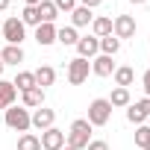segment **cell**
Instances as JSON below:
<instances>
[{"mask_svg": "<svg viewBox=\"0 0 150 150\" xmlns=\"http://www.w3.org/2000/svg\"><path fill=\"white\" fill-rule=\"evenodd\" d=\"M91 141V124L86 118H77L68 129V138H65V147H74V150H86Z\"/></svg>", "mask_w": 150, "mask_h": 150, "instance_id": "1", "label": "cell"}, {"mask_svg": "<svg viewBox=\"0 0 150 150\" xmlns=\"http://www.w3.org/2000/svg\"><path fill=\"white\" fill-rule=\"evenodd\" d=\"M109 118H112V103H109L106 97H97V100L88 103V118H86V121H88L91 127H106Z\"/></svg>", "mask_w": 150, "mask_h": 150, "instance_id": "2", "label": "cell"}, {"mask_svg": "<svg viewBox=\"0 0 150 150\" xmlns=\"http://www.w3.org/2000/svg\"><path fill=\"white\" fill-rule=\"evenodd\" d=\"M6 127L9 129H15V132H27L33 124H30V109L27 106H9L6 109Z\"/></svg>", "mask_w": 150, "mask_h": 150, "instance_id": "3", "label": "cell"}, {"mask_svg": "<svg viewBox=\"0 0 150 150\" xmlns=\"http://www.w3.org/2000/svg\"><path fill=\"white\" fill-rule=\"evenodd\" d=\"M88 71H91V62L88 59H71L68 62V83L71 86H83L86 80H88Z\"/></svg>", "mask_w": 150, "mask_h": 150, "instance_id": "4", "label": "cell"}, {"mask_svg": "<svg viewBox=\"0 0 150 150\" xmlns=\"http://www.w3.org/2000/svg\"><path fill=\"white\" fill-rule=\"evenodd\" d=\"M3 38H6V44H18L21 47V41L27 38V27H24V21L21 18H9V21H3Z\"/></svg>", "mask_w": 150, "mask_h": 150, "instance_id": "5", "label": "cell"}, {"mask_svg": "<svg viewBox=\"0 0 150 150\" xmlns=\"http://www.w3.org/2000/svg\"><path fill=\"white\" fill-rule=\"evenodd\" d=\"M112 35H115L118 41L132 38V35H135V18H132V15H118V18L112 21Z\"/></svg>", "mask_w": 150, "mask_h": 150, "instance_id": "6", "label": "cell"}, {"mask_svg": "<svg viewBox=\"0 0 150 150\" xmlns=\"http://www.w3.org/2000/svg\"><path fill=\"white\" fill-rule=\"evenodd\" d=\"M147 112H150V97L135 100V103H129V106H127V121H129V124H135V127H141V124L147 121Z\"/></svg>", "mask_w": 150, "mask_h": 150, "instance_id": "7", "label": "cell"}, {"mask_svg": "<svg viewBox=\"0 0 150 150\" xmlns=\"http://www.w3.org/2000/svg\"><path fill=\"white\" fill-rule=\"evenodd\" d=\"M53 121H56V112H53V109H47V106H38V109L30 115V124H33L35 129H41V132H44V129H50V127H53Z\"/></svg>", "mask_w": 150, "mask_h": 150, "instance_id": "8", "label": "cell"}, {"mask_svg": "<svg viewBox=\"0 0 150 150\" xmlns=\"http://www.w3.org/2000/svg\"><path fill=\"white\" fill-rule=\"evenodd\" d=\"M38 141H41V150H62V147H65V132L56 129V127H50V129L41 132Z\"/></svg>", "mask_w": 150, "mask_h": 150, "instance_id": "9", "label": "cell"}, {"mask_svg": "<svg viewBox=\"0 0 150 150\" xmlns=\"http://www.w3.org/2000/svg\"><path fill=\"white\" fill-rule=\"evenodd\" d=\"M77 53H80V59H94L100 53V38L97 35H83L77 41Z\"/></svg>", "mask_w": 150, "mask_h": 150, "instance_id": "10", "label": "cell"}, {"mask_svg": "<svg viewBox=\"0 0 150 150\" xmlns=\"http://www.w3.org/2000/svg\"><path fill=\"white\" fill-rule=\"evenodd\" d=\"M91 74H94V77H112V74H115V62H112V56L97 53V56L91 59Z\"/></svg>", "mask_w": 150, "mask_h": 150, "instance_id": "11", "label": "cell"}, {"mask_svg": "<svg viewBox=\"0 0 150 150\" xmlns=\"http://www.w3.org/2000/svg\"><path fill=\"white\" fill-rule=\"evenodd\" d=\"M21 100H24V106H27V109H38V106H44V88L33 86V88L21 91Z\"/></svg>", "mask_w": 150, "mask_h": 150, "instance_id": "12", "label": "cell"}, {"mask_svg": "<svg viewBox=\"0 0 150 150\" xmlns=\"http://www.w3.org/2000/svg\"><path fill=\"white\" fill-rule=\"evenodd\" d=\"M35 41H38L41 47L56 44V27H53V24H38V27H35Z\"/></svg>", "mask_w": 150, "mask_h": 150, "instance_id": "13", "label": "cell"}, {"mask_svg": "<svg viewBox=\"0 0 150 150\" xmlns=\"http://www.w3.org/2000/svg\"><path fill=\"white\" fill-rule=\"evenodd\" d=\"M0 62H3V65H21V62H24V47H18V44H6L3 53H0Z\"/></svg>", "mask_w": 150, "mask_h": 150, "instance_id": "14", "label": "cell"}, {"mask_svg": "<svg viewBox=\"0 0 150 150\" xmlns=\"http://www.w3.org/2000/svg\"><path fill=\"white\" fill-rule=\"evenodd\" d=\"M15 97H18V88L12 86V83H6V80H0V109H9L12 103H15Z\"/></svg>", "mask_w": 150, "mask_h": 150, "instance_id": "15", "label": "cell"}, {"mask_svg": "<svg viewBox=\"0 0 150 150\" xmlns=\"http://www.w3.org/2000/svg\"><path fill=\"white\" fill-rule=\"evenodd\" d=\"M115 86H121V88H129L132 86V80H135V71L129 68V65H121V68H115Z\"/></svg>", "mask_w": 150, "mask_h": 150, "instance_id": "16", "label": "cell"}, {"mask_svg": "<svg viewBox=\"0 0 150 150\" xmlns=\"http://www.w3.org/2000/svg\"><path fill=\"white\" fill-rule=\"evenodd\" d=\"M33 74H35V86H38V88H47V86L56 83V71H53L50 65H41V68L33 71Z\"/></svg>", "mask_w": 150, "mask_h": 150, "instance_id": "17", "label": "cell"}, {"mask_svg": "<svg viewBox=\"0 0 150 150\" xmlns=\"http://www.w3.org/2000/svg\"><path fill=\"white\" fill-rule=\"evenodd\" d=\"M35 9H38V18H41V24H53V21L59 18V9L53 6V0H41V3H38Z\"/></svg>", "mask_w": 150, "mask_h": 150, "instance_id": "18", "label": "cell"}, {"mask_svg": "<svg viewBox=\"0 0 150 150\" xmlns=\"http://www.w3.org/2000/svg\"><path fill=\"white\" fill-rule=\"evenodd\" d=\"M91 21H94V15H91V9H86V6H77V9L71 12V24H74V30H77V27H88Z\"/></svg>", "mask_w": 150, "mask_h": 150, "instance_id": "19", "label": "cell"}, {"mask_svg": "<svg viewBox=\"0 0 150 150\" xmlns=\"http://www.w3.org/2000/svg\"><path fill=\"white\" fill-rule=\"evenodd\" d=\"M106 100L112 103V109H115V106H129V103H132L129 88H121V86H115V88H112V94H109Z\"/></svg>", "mask_w": 150, "mask_h": 150, "instance_id": "20", "label": "cell"}, {"mask_svg": "<svg viewBox=\"0 0 150 150\" xmlns=\"http://www.w3.org/2000/svg\"><path fill=\"white\" fill-rule=\"evenodd\" d=\"M56 41L65 44V47H77L80 35H77V30H74V27H62V30H56Z\"/></svg>", "mask_w": 150, "mask_h": 150, "instance_id": "21", "label": "cell"}, {"mask_svg": "<svg viewBox=\"0 0 150 150\" xmlns=\"http://www.w3.org/2000/svg\"><path fill=\"white\" fill-rule=\"evenodd\" d=\"M91 30H94V35L97 38H106V35H112V18H94L91 21Z\"/></svg>", "mask_w": 150, "mask_h": 150, "instance_id": "22", "label": "cell"}, {"mask_svg": "<svg viewBox=\"0 0 150 150\" xmlns=\"http://www.w3.org/2000/svg\"><path fill=\"white\" fill-rule=\"evenodd\" d=\"M12 86H15L18 91H27V88H33V86H35V74H33V71H21L18 77H15V83H12Z\"/></svg>", "mask_w": 150, "mask_h": 150, "instance_id": "23", "label": "cell"}, {"mask_svg": "<svg viewBox=\"0 0 150 150\" xmlns=\"http://www.w3.org/2000/svg\"><path fill=\"white\" fill-rule=\"evenodd\" d=\"M18 150H41V141H38V135H33V132H24V135L18 138Z\"/></svg>", "mask_w": 150, "mask_h": 150, "instance_id": "24", "label": "cell"}, {"mask_svg": "<svg viewBox=\"0 0 150 150\" xmlns=\"http://www.w3.org/2000/svg\"><path fill=\"white\" fill-rule=\"evenodd\" d=\"M21 21H24V27H38V24H41V18H38V9H35V6H24V12H21Z\"/></svg>", "mask_w": 150, "mask_h": 150, "instance_id": "25", "label": "cell"}, {"mask_svg": "<svg viewBox=\"0 0 150 150\" xmlns=\"http://www.w3.org/2000/svg\"><path fill=\"white\" fill-rule=\"evenodd\" d=\"M121 50V41L115 38V35H106V38H100V53H106V56H115Z\"/></svg>", "mask_w": 150, "mask_h": 150, "instance_id": "26", "label": "cell"}, {"mask_svg": "<svg viewBox=\"0 0 150 150\" xmlns=\"http://www.w3.org/2000/svg\"><path fill=\"white\" fill-rule=\"evenodd\" d=\"M135 144L144 150L147 144H150V127L147 124H141V127H135Z\"/></svg>", "mask_w": 150, "mask_h": 150, "instance_id": "27", "label": "cell"}, {"mask_svg": "<svg viewBox=\"0 0 150 150\" xmlns=\"http://www.w3.org/2000/svg\"><path fill=\"white\" fill-rule=\"evenodd\" d=\"M53 6L59 9V12H74V9H77V0H53Z\"/></svg>", "mask_w": 150, "mask_h": 150, "instance_id": "28", "label": "cell"}, {"mask_svg": "<svg viewBox=\"0 0 150 150\" xmlns=\"http://www.w3.org/2000/svg\"><path fill=\"white\" fill-rule=\"evenodd\" d=\"M86 150H109V144L97 138V141H88V147H86Z\"/></svg>", "mask_w": 150, "mask_h": 150, "instance_id": "29", "label": "cell"}, {"mask_svg": "<svg viewBox=\"0 0 150 150\" xmlns=\"http://www.w3.org/2000/svg\"><path fill=\"white\" fill-rule=\"evenodd\" d=\"M141 86H144V94L150 97V71H144V77H141Z\"/></svg>", "mask_w": 150, "mask_h": 150, "instance_id": "30", "label": "cell"}, {"mask_svg": "<svg viewBox=\"0 0 150 150\" xmlns=\"http://www.w3.org/2000/svg\"><path fill=\"white\" fill-rule=\"evenodd\" d=\"M83 6L86 9H94V6H100V0H83Z\"/></svg>", "mask_w": 150, "mask_h": 150, "instance_id": "31", "label": "cell"}, {"mask_svg": "<svg viewBox=\"0 0 150 150\" xmlns=\"http://www.w3.org/2000/svg\"><path fill=\"white\" fill-rule=\"evenodd\" d=\"M9 9V0H0V12H6Z\"/></svg>", "mask_w": 150, "mask_h": 150, "instance_id": "32", "label": "cell"}, {"mask_svg": "<svg viewBox=\"0 0 150 150\" xmlns=\"http://www.w3.org/2000/svg\"><path fill=\"white\" fill-rule=\"evenodd\" d=\"M24 3H27V6H38V3H41V0H24Z\"/></svg>", "mask_w": 150, "mask_h": 150, "instance_id": "33", "label": "cell"}, {"mask_svg": "<svg viewBox=\"0 0 150 150\" xmlns=\"http://www.w3.org/2000/svg\"><path fill=\"white\" fill-rule=\"evenodd\" d=\"M129 3H135V6H144V3H147V0H129Z\"/></svg>", "mask_w": 150, "mask_h": 150, "instance_id": "34", "label": "cell"}, {"mask_svg": "<svg viewBox=\"0 0 150 150\" xmlns=\"http://www.w3.org/2000/svg\"><path fill=\"white\" fill-rule=\"evenodd\" d=\"M3 68H6V65H3V62H0V77H3Z\"/></svg>", "mask_w": 150, "mask_h": 150, "instance_id": "35", "label": "cell"}, {"mask_svg": "<svg viewBox=\"0 0 150 150\" xmlns=\"http://www.w3.org/2000/svg\"><path fill=\"white\" fill-rule=\"evenodd\" d=\"M62 150H74V147H62Z\"/></svg>", "mask_w": 150, "mask_h": 150, "instance_id": "36", "label": "cell"}, {"mask_svg": "<svg viewBox=\"0 0 150 150\" xmlns=\"http://www.w3.org/2000/svg\"><path fill=\"white\" fill-rule=\"evenodd\" d=\"M144 150H150V144H147V147H144Z\"/></svg>", "mask_w": 150, "mask_h": 150, "instance_id": "37", "label": "cell"}, {"mask_svg": "<svg viewBox=\"0 0 150 150\" xmlns=\"http://www.w3.org/2000/svg\"><path fill=\"white\" fill-rule=\"evenodd\" d=\"M147 118H150V112H147Z\"/></svg>", "mask_w": 150, "mask_h": 150, "instance_id": "38", "label": "cell"}, {"mask_svg": "<svg viewBox=\"0 0 150 150\" xmlns=\"http://www.w3.org/2000/svg\"><path fill=\"white\" fill-rule=\"evenodd\" d=\"M0 27H3V24H0Z\"/></svg>", "mask_w": 150, "mask_h": 150, "instance_id": "39", "label": "cell"}]
</instances>
